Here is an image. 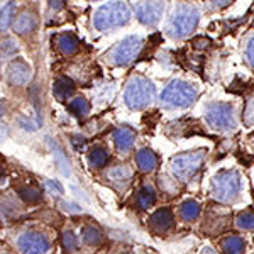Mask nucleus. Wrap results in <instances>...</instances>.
I'll list each match as a JSON object with an SVG mask.
<instances>
[{
	"label": "nucleus",
	"mask_w": 254,
	"mask_h": 254,
	"mask_svg": "<svg viewBox=\"0 0 254 254\" xmlns=\"http://www.w3.org/2000/svg\"><path fill=\"white\" fill-rule=\"evenodd\" d=\"M114 142L119 153H127L132 149L134 142H136V130L129 126H122L114 130Z\"/></svg>",
	"instance_id": "12"
},
{
	"label": "nucleus",
	"mask_w": 254,
	"mask_h": 254,
	"mask_svg": "<svg viewBox=\"0 0 254 254\" xmlns=\"http://www.w3.org/2000/svg\"><path fill=\"white\" fill-rule=\"evenodd\" d=\"M17 193L26 203H39L43 200V191L34 185H24L17 188Z\"/></svg>",
	"instance_id": "22"
},
{
	"label": "nucleus",
	"mask_w": 254,
	"mask_h": 254,
	"mask_svg": "<svg viewBox=\"0 0 254 254\" xmlns=\"http://www.w3.org/2000/svg\"><path fill=\"white\" fill-rule=\"evenodd\" d=\"M244 246H246V243H244L243 237L231 236V237H227V239H224L222 249L225 254H241L244 251Z\"/></svg>",
	"instance_id": "26"
},
{
	"label": "nucleus",
	"mask_w": 254,
	"mask_h": 254,
	"mask_svg": "<svg viewBox=\"0 0 254 254\" xmlns=\"http://www.w3.org/2000/svg\"><path fill=\"white\" fill-rule=\"evenodd\" d=\"M196 98V90L190 83L182 80L171 81L161 93V104L166 109H183L190 107Z\"/></svg>",
	"instance_id": "4"
},
{
	"label": "nucleus",
	"mask_w": 254,
	"mask_h": 254,
	"mask_svg": "<svg viewBox=\"0 0 254 254\" xmlns=\"http://www.w3.org/2000/svg\"><path fill=\"white\" fill-rule=\"evenodd\" d=\"M44 187L49 190V193L51 195H61L63 193V187H61V183L58 180H44Z\"/></svg>",
	"instance_id": "32"
},
{
	"label": "nucleus",
	"mask_w": 254,
	"mask_h": 254,
	"mask_svg": "<svg viewBox=\"0 0 254 254\" xmlns=\"http://www.w3.org/2000/svg\"><path fill=\"white\" fill-rule=\"evenodd\" d=\"M63 246L68 249V253H76L78 251V237L73 234L71 231H66L63 234Z\"/></svg>",
	"instance_id": "31"
},
{
	"label": "nucleus",
	"mask_w": 254,
	"mask_h": 254,
	"mask_svg": "<svg viewBox=\"0 0 254 254\" xmlns=\"http://www.w3.org/2000/svg\"><path fill=\"white\" fill-rule=\"evenodd\" d=\"M81 239L88 246H98L102 243V239H104V236H102L100 229L95 227V225H85L81 229Z\"/></svg>",
	"instance_id": "24"
},
{
	"label": "nucleus",
	"mask_w": 254,
	"mask_h": 254,
	"mask_svg": "<svg viewBox=\"0 0 254 254\" xmlns=\"http://www.w3.org/2000/svg\"><path fill=\"white\" fill-rule=\"evenodd\" d=\"M73 92H75V83L68 76H58L55 80V83H53V93L60 102L68 100L73 95Z\"/></svg>",
	"instance_id": "18"
},
{
	"label": "nucleus",
	"mask_w": 254,
	"mask_h": 254,
	"mask_svg": "<svg viewBox=\"0 0 254 254\" xmlns=\"http://www.w3.org/2000/svg\"><path fill=\"white\" fill-rule=\"evenodd\" d=\"M241 191V176L234 170H225L215 175L212 182V193L219 202H232Z\"/></svg>",
	"instance_id": "5"
},
{
	"label": "nucleus",
	"mask_w": 254,
	"mask_h": 254,
	"mask_svg": "<svg viewBox=\"0 0 254 254\" xmlns=\"http://www.w3.org/2000/svg\"><path fill=\"white\" fill-rule=\"evenodd\" d=\"M196 24H198V12H196V9L193 5L182 3L168 20L166 31L173 39H183L190 32H193Z\"/></svg>",
	"instance_id": "3"
},
{
	"label": "nucleus",
	"mask_w": 254,
	"mask_h": 254,
	"mask_svg": "<svg viewBox=\"0 0 254 254\" xmlns=\"http://www.w3.org/2000/svg\"><path fill=\"white\" fill-rule=\"evenodd\" d=\"M173 222H175V217H173V212L170 208H159V210L154 212L149 219V227L153 229L154 232L161 234V232H166L173 227Z\"/></svg>",
	"instance_id": "13"
},
{
	"label": "nucleus",
	"mask_w": 254,
	"mask_h": 254,
	"mask_svg": "<svg viewBox=\"0 0 254 254\" xmlns=\"http://www.w3.org/2000/svg\"><path fill=\"white\" fill-rule=\"evenodd\" d=\"M205 119L208 126L219 130H232L236 129V116L234 107L231 104H224V102H212L207 105Z\"/></svg>",
	"instance_id": "8"
},
{
	"label": "nucleus",
	"mask_w": 254,
	"mask_h": 254,
	"mask_svg": "<svg viewBox=\"0 0 254 254\" xmlns=\"http://www.w3.org/2000/svg\"><path fill=\"white\" fill-rule=\"evenodd\" d=\"M246 58H248L249 66L254 69V36L248 41V46H246Z\"/></svg>",
	"instance_id": "33"
},
{
	"label": "nucleus",
	"mask_w": 254,
	"mask_h": 254,
	"mask_svg": "<svg viewBox=\"0 0 254 254\" xmlns=\"http://www.w3.org/2000/svg\"><path fill=\"white\" fill-rule=\"evenodd\" d=\"M17 51H19V46L15 44L14 39H10V38L0 39V55H3V56H14Z\"/></svg>",
	"instance_id": "28"
},
{
	"label": "nucleus",
	"mask_w": 254,
	"mask_h": 254,
	"mask_svg": "<svg viewBox=\"0 0 254 254\" xmlns=\"http://www.w3.org/2000/svg\"><path fill=\"white\" fill-rule=\"evenodd\" d=\"M130 176H132V170L127 165H117L110 168L107 173V178L112 183H127L130 180Z\"/></svg>",
	"instance_id": "20"
},
{
	"label": "nucleus",
	"mask_w": 254,
	"mask_h": 254,
	"mask_svg": "<svg viewBox=\"0 0 254 254\" xmlns=\"http://www.w3.org/2000/svg\"><path fill=\"white\" fill-rule=\"evenodd\" d=\"M202 254H217V253H215L212 248H205V249H203V251H202Z\"/></svg>",
	"instance_id": "40"
},
{
	"label": "nucleus",
	"mask_w": 254,
	"mask_h": 254,
	"mask_svg": "<svg viewBox=\"0 0 254 254\" xmlns=\"http://www.w3.org/2000/svg\"><path fill=\"white\" fill-rule=\"evenodd\" d=\"M48 146H49V149H51V154H53V158H55V163L58 165L61 173H63L64 176L71 175V168H69L68 156L63 151V147H61L56 141H53L51 137H49V141H48Z\"/></svg>",
	"instance_id": "16"
},
{
	"label": "nucleus",
	"mask_w": 254,
	"mask_h": 254,
	"mask_svg": "<svg viewBox=\"0 0 254 254\" xmlns=\"http://www.w3.org/2000/svg\"><path fill=\"white\" fill-rule=\"evenodd\" d=\"M136 163H137L139 171H142V173H151V171H154L158 166V156L151 149L142 147L136 154Z\"/></svg>",
	"instance_id": "17"
},
{
	"label": "nucleus",
	"mask_w": 254,
	"mask_h": 254,
	"mask_svg": "<svg viewBox=\"0 0 254 254\" xmlns=\"http://www.w3.org/2000/svg\"><path fill=\"white\" fill-rule=\"evenodd\" d=\"M109 161V151L104 146H95L88 153V163L92 168H102Z\"/></svg>",
	"instance_id": "21"
},
{
	"label": "nucleus",
	"mask_w": 254,
	"mask_h": 254,
	"mask_svg": "<svg viewBox=\"0 0 254 254\" xmlns=\"http://www.w3.org/2000/svg\"><path fill=\"white\" fill-rule=\"evenodd\" d=\"M68 110L76 119H85L90 112V102L85 97H75L73 100H69Z\"/></svg>",
	"instance_id": "19"
},
{
	"label": "nucleus",
	"mask_w": 254,
	"mask_h": 254,
	"mask_svg": "<svg viewBox=\"0 0 254 254\" xmlns=\"http://www.w3.org/2000/svg\"><path fill=\"white\" fill-rule=\"evenodd\" d=\"M71 144L73 147H75L76 151H81L85 146H87V141H85V137H81V136H71Z\"/></svg>",
	"instance_id": "35"
},
{
	"label": "nucleus",
	"mask_w": 254,
	"mask_h": 254,
	"mask_svg": "<svg viewBox=\"0 0 254 254\" xmlns=\"http://www.w3.org/2000/svg\"><path fill=\"white\" fill-rule=\"evenodd\" d=\"M38 27V17H36L34 12L31 10H24L15 17L14 20V32L19 36H27L32 34Z\"/></svg>",
	"instance_id": "14"
},
{
	"label": "nucleus",
	"mask_w": 254,
	"mask_h": 254,
	"mask_svg": "<svg viewBox=\"0 0 254 254\" xmlns=\"http://www.w3.org/2000/svg\"><path fill=\"white\" fill-rule=\"evenodd\" d=\"M130 20V10L126 3L122 2H110L102 5L95 12L93 17V26L98 31H110L114 27L126 26Z\"/></svg>",
	"instance_id": "2"
},
{
	"label": "nucleus",
	"mask_w": 254,
	"mask_h": 254,
	"mask_svg": "<svg viewBox=\"0 0 254 254\" xmlns=\"http://www.w3.org/2000/svg\"><path fill=\"white\" fill-rule=\"evenodd\" d=\"M49 7H51V9H63L64 2H49Z\"/></svg>",
	"instance_id": "38"
},
{
	"label": "nucleus",
	"mask_w": 254,
	"mask_h": 254,
	"mask_svg": "<svg viewBox=\"0 0 254 254\" xmlns=\"http://www.w3.org/2000/svg\"><path fill=\"white\" fill-rule=\"evenodd\" d=\"M5 114V102H0V119Z\"/></svg>",
	"instance_id": "39"
},
{
	"label": "nucleus",
	"mask_w": 254,
	"mask_h": 254,
	"mask_svg": "<svg viewBox=\"0 0 254 254\" xmlns=\"http://www.w3.org/2000/svg\"><path fill=\"white\" fill-rule=\"evenodd\" d=\"M165 10L163 2H137L136 3V15L144 26H154L159 22L161 14Z\"/></svg>",
	"instance_id": "11"
},
{
	"label": "nucleus",
	"mask_w": 254,
	"mask_h": 254,
	"mask_svg": "<svg viewBox=\"0 0 254 254\" xmlns=\"http://www.w3.org/2000/svg\"><path fill=\"white\" fill-rule=\"evenodd\" d=\"M122 254H134V253H130V251H126V253H122Z\"/></svg>",
	"instance_id": "41"
},
{
	"label": "nucleus",
	"mask_w": 254,
	"mask_h": 254,
	"mask_svg": "<svg viewBox=\"0 0 254 254\" xmlns=\"http://www.w3.org/2000/svg\"><path fill=\"white\" fill-rule=\"evenodd\" d=\"M14 12H15L14 2H7L3 5V9L0 10V31H7L14 24Z\"/></svg>",
	"instance_id": "27"
},
{
	"label": "nucleus",
	"mask_w": 254,
	"mask_h": 254,
	"mask_svg": "<svg viewBox=\"0 0 254 254\" xmlns=\"http://www.w3.org/2000/svg\"><path fill=\"white\" fill-rule=\"evenodd\" d=\"M208 44H210V41L207 38H196L193 41V48H196V49H205V48H208Z\"/></svg>",
	"instance_id": "37"
},
{
	"label": "nucleus",
	"mask_w": 254,
	"mask_h": 254,
	"mask_svg": "<svg viewBox=\"0 0 254 254\" xmlns=\"http://www.w3.org/2000/svg\"><path fill=\"white\" fill-rule=\"evenodd\" d=\"M244 121L248 126H254V98L248 104V109H246V114H244Z\"/></svg>",
	"instance_id": "34"
},
{
	"label": "nucleus",
	"mask_w": 254,
	"mask_h": 254,
	"mask_svg": "<svg viewBox=\"0 0 254 254\" xmlns=\"http://www.w3.org/2000/svg\"><path fill=\"white\" fill-rule=\"evenodd\" d=\"M17 249L20 254H51L53 243L48 234L39 231H26L19 236Z\"/></svg>",
	"instance_id": "9"
},
{
	"label": "nucleus",
	"mask_w": 254,
	"mask_h": 254,
	"mask_svg": "<svg viewBox=\"0 0 254 254\" xmlns=\"http://www.w3.org/2000/svg\"><path fill=\"white\" fill-rule=\"evenodd\" d=\"M154 98V85L146 76L134 75L126 87L124 100L126 105L132 110L146 109Z\"/></svg>",
	"instance_id": "1"
},
{
	"label": "nucleus",
	"mask_w": 254,
	"mask_h": 254,
	"mask_svg": "<svg viewBox=\"0 0 254 254\" xmlns=\"http://www.w3.org/2000/svg\"><path fill=\"white\" fill-rule=\"evenodd\" d=\"M180 215H182L183 220H195L196 217L200 215V203L195 202V200H187V202L182 203L180 207Z\"/></svg>",
	"instance_id": "25"
},
{
	"label": "nucleus",
	"mask_w": 254,
	"mask_h": 254,
	"mask_svg": "<svg viewBox=\"0 0 254 254\" xmlns=\"http://www.w3.org/2000/svg\"><path fill=\"white\" fill-rule=\"evenodd\" d=\"M19 124L26 130H36L43 126V116H41V114H36L34 117H29V119H19Z\"/></svg>",
	"instance_id": "29"
},
{
	"label": "nucleus",
	"mask_w": 254,
	"mask_h": 254,
	"mask_svg": "<svg viewBox=\"0 0 254 254\" xmlns=\"http://www.w3.org/2000/svg\"><path fill=\"white\" fill-rule=\"evenodd\" d=\"M56 43V49L61 53V55L64 56H71L75 55L76 51H78L80 48V41L75 38L73 34H69V32H63V34H58L55 39Z\"/></svg>",
	"instance_id": "15"
},
{
	"label": "nucleus",
	"mask_w": 254,
	"mask_h": 254,
	"mask_svg": "<svg viewBox=\"0 0 254 254\" xmlns=\"http://www.w3.org/2000/svg\"><path fill=\"white\" fill-rule=\"evenodd\" d=\"M156 203V191L151 185H144L137 193V205L139 208H149Z\"/></svg>",
	"instance_id": "23"
},
{
	"label": "nucleus",
	"mask_w": 254,
	"mask_h": 254,
	"mask_svg": "<svg viewBox=\"0 0 254 254\" xmlns=\"http://www.w3.org/2000/svg\"><path fill=\"white\" fill-rule=\"evenodd\" d=\"M142 49V39L139 36H129V38L119 41V43L110 49L107 60L114 66H126L139 55Z\"/></svg>",
	"instance_id": "7"
},
{
	"label": "nucleus",
	"mask_w": 254,
	"mask_h": 254,
	"mask_svg": "<svg viewBox=\"0 0 254 254\" xmlns=\"http://www.w3.org/2000/svg\"><path fill=\"white\" fill-rule=\"evenodd\" d=\"M61 205H63V208L66 212H71V214H80L81 212V207H78L76 205V203H71V202H63L61 203Z\"/></svg>",
	"instance_id": "36"
},
{
	"label": "nucleus",
	"mask_w": 254,
	"mask_h": 254,
	"mask_svg": "<svg viewBox=\"0 0 254 254\" xmlns=\"http://www.w3.org/2000/svg\"><path fill=\"white\" fill-rule=\"evenodd\" d=\"M237 225L241 229H246V231H253L254 229V212L246 210L243 214H239L237 217Z\"/></svg>",
	"instance_id": "30"
},
{
	"label": "nucleus",
	"mask_w": 254,
	"mask_h": 254,
	"mask_svg": "<svg viewBox=\"0 0 254 254\" xmlns=\"http://www.w3.org/2000/svg\"><path fill=\"white\" fill-rule=\"evenodd\" d=\"M203 161H205V151L180 154V156H175L171 159V173L180 182H188L198 173Z\"/></svg>",
	"instance_id": "6"
},
{
	"label": "nucleus",
	"mask_w": 254,
	"mask_h": 254,
	"mask_svg": "<svg viewBox=\"0 0 254 254\" xmlns=\"http://www.w3.org/2000/svg\"><path fill=\"white\" fill-rule=\"evenodd\" d=\"M32 78V68L24 60H14L10 61L9 68H7V80L14 87H22L27 85Z\"/></svg>",
	"instance_id": "10"
}]
</instances>
